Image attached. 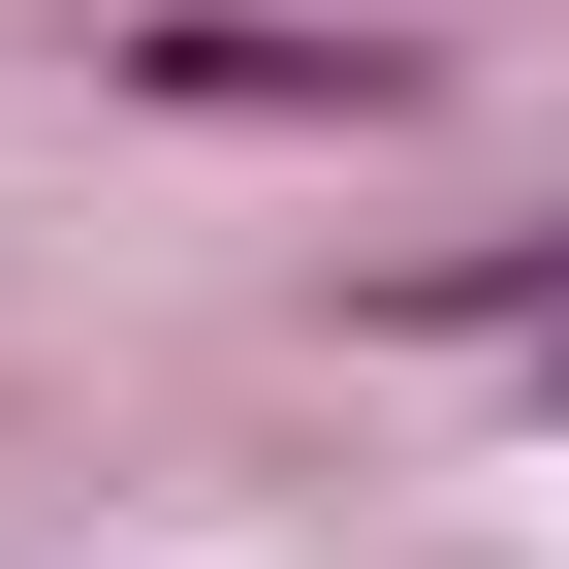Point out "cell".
I'll use <instances>...</instances> for the list:
<instances>
[{
	"mask_svg": "<svg viewBox=\"0 0 569 569\" xmlns=\"http://www.w3.org/2000/svg\"><path fill=\"white\" fill-rule=\"evenodd\" d=\"M507 348H569V284H538V317H507Z\"/></svg>",
	"mask_w": 569,
	"mask_h": 569,
	"instance_id": "cell-1",
	"label": "cell"
}]
</instances>
